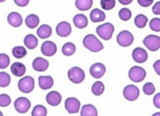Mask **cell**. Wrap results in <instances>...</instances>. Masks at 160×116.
<instances>
[{"mask_svg": "<svg viewBox=\"0 0 160 116\" xmlns=\"http://www.w3.org/2000/svg\"><path fill=\"white\" fill-rule=\"evenodd\" d=\"M83 46L92 52H98L103 48V45L93 34H88L82 41Z\"/></svg>", "mask_w": 160, "mask_h": 116, "instance_id": "6da1fadb", "label": "cell"}, {"mask_svg": "<svg viewBox=\"0 0 160 116\" xmlns=\"http://www.w3.org/2000/svg\"><path fill=\"white\" fill-rule=\"evenodd\" d=\"M115 27L111 23H105L96 27V33L104 41H109L113 35Z\"/></svg>", "mask_w": 160, "mask_h": 116, "instance_id": "7a4b0ae2", "label": "cell"}, {"mask_svg": "<svg viewBox=\"0 0 160 116\" xmlns=\"http://www.w3.org/2000/svg\"><path fill=\"white\" fill-rule=\"evenodd\" d=\"M18 88L22 93L29 94L35 88V80L31 76L22 77L18 82Z\"/></svg>", "mask_w": 160, "mask_h": 116, "instance_id": "3957f363", "label": "cell"}, {"mask_svg": "<svg viewBox=\"0 0 160 116\" xmlns=\"http://www.w3.org/2000/svg\"><path fill=\"white\" fill-rule=\"evenodd\" d=\"M68 78L74 84H80L85 79V72L79 67H72L67 73Z\"/></svg>", "mask_w": 160, "mask_h": 116, "instance_id": "277c9868", "label": "cell"}, {"mask_svg": "<svg viewBox=\"0 0 160 116\" xmlns=\"http://www.w3.org/2000/svg\"><path fill=\"white\" fill-rule=\"evenodd\" d=\"M146 76H147V72L142 67H140V66H133L129 71V79L136 83L142 81Z\"/></svg>", "mask_w": 160, "mask_h": 116, "instance_id": "5b68a950", "label": "cell"}, {"mask_svg": "<svg viewBox=\"0 0 160 116\" xmlns=\"http://www.w3.org/2000/svg\"><path fill=\"white\" fill-rule=\"evenodd\" d=\"M143 44L150 51L156 52L160 48V36L155 35H148L143 40Z\"/></svg>", "mask_w": 160, "mask_h": 116, "instance_id": "8992f818", "label": "cell"}, {"mask_svg": "<svg viewBox=\"0 0 160 116\" xmlns=\"http://www.w3.org/2000/svg\"><path fill=\"white\" fill-rule=\"evenodd\" d=\"M134 37L130 31L124 30L117 35V41L121 47H129L133 43Z\"/></svg>", "mask_w": 160, "mask_h": 116, "instance_id": "52a82bcc", "label": "cell"}, {"mask_svg": "<svg viewBox=\"0 0 160 116\" xmlns=\"http://www.w3.org/2000/svg\"><path fill=\"white\" fill-rule=\"evenodd\" d=\"M15 109L17 112L20 114H24L27 113L30 110L31 107V102L28 99L25 97H20L17 99H16L15 103H14Z\"/></svg>", "mask_w": 160, "mask_h": 116, "instance_id": "ba28073f", "label": "cell"}, {"mask_svg": "<svg viewBox=\"0 0 160 116\" xmlns=\"http://www.w3.org/2000/svg\"><path fill=\"white\" fill-rule=\"evenodd\" d=\"M123 95L126 100L133 102L138 99L139 95H140V90H139L138 87L135 85H128L124 89Z\"/></svg>", "mask_w": 160, "mask_h": 116, "instance_id": "9c48e42d", "label": "cell"}, {"mask_svg": "<svg viewBox=\"0 0 160 116\" xmlns=\"http://www.w3.org/2000/svg\"><path fill=\"white\" fill-rule=\"evenodd\" d=\"M80 107H81V103L79 100L74 97L68 98L65 102V108L69 114H76L79 112Z\"/></svg>", "mask_w": 160, "mask_h": 116, "instance_id": "30bf717a", "label": "cell"}, {"mask_svg": "<svg viewBox=\"0 0 160 116\" xmlns=\"http://www.w3.org/2000/svg\"><path fill=\"white\" fill-rule=\"evenodd\" d=\"M42 54L45 56H53L56 54L58 48L57 45L53 41H46L42 44L41 48Z\"/></svg>", "mask_w": 160, "mask_h": 116, "instance_id": "8fae6325", "label": "cell"}, {"mask_svg": "<svg viewBox=\"0 0 160 116\" xmlns=\"http://www.w3.org/2000/svg\"><path fill=\"white\" fill-rule=\"evenodd\" d=\"M132 57L135 62H137L138 64H142L148 59V53L144 48L138 47L133 49L132 52Z\"/></svg>", "mask_w": 160, "mask_h": 116, "instance_id": "7c38bea8", "label": "cell"}, {"mask_svg": "<svg viewBox=\"0 0 160 116\" xmlns=\"http://www.w3.org/2000/svg\"><path fill=\"white\" fill-rule=\"evenodd\" d=\"M106 72V67L105 65L100 62L95 63L92 65L90 68V74L92 77L99 79L101 78Z\"/></svg>", "mask_w": 160, "mask_h": 116, "instance_id": "4fadbf2b", "label": "cell"}, {"mask_svg": "<svg viewBox=\"0 0 160 116\" xmlns=\"http://www.w3.org/2000/svg\"><path fill=\"white\" fill-rule=\"evenodd\" d=\"M72 31V27L67 21L60 22L56 27V32L61 37H67Z\"/></svg>", "mask_w": 160, "mask_h": 116, "instance_id": "5bb4252c", "label": "cell"}, {"mask_svg": "<svg viewBox=\"0 0 160 116\" xmlns=\"http://www.w3.org/2000/svg\"><path fill=\"white\" fill-rule=\"evenodd\" d=\"M49 66V61L42 57L35 58L32 61V68L35 71L45 72L48 70Z\"/></svg>", "mask_w": 160, "mask_h": 116, "instance_id": "9a60e30c", "label": "cell"}, {"mask_svg": "<svg viewBox=\"0 0 160 116\" xmlns=\"http://www.w3.org/2000/svg\"><path fill=\"white\" fill-rule=\"evenodd\" d=\"M62 97L59 92L56 90L50 91L48 94L46 95V102L49 105L52 106H57L62 102Z\"/></svg>", "mask_w": 160, "mask_h": 116, "instance_id": "2e32d148", "label": "cell"}, {"mask_svg": "<svg viewBox=\"0 0 160 116\" xmlns=\"http://www.w3.org/2000/svg\"><path fill=\"white\" fill-rule=\"evenodd\" d=\"M8 22L14 27H19L23 23V17L18 12H11L8 16Z\"/></svg>", "mask_w": 160, "mask_h": 116, "instance_id": "e0dca14e", "label": "cell"}, {"mask_svg": "<svg viewBox=\"0 0 160 116\" xmlns=\"http://www.w3.org/2000/svg\"><path fill=\"white\" fill-rule=\"evenodd\" d=\"M38 84L41 89L46 90L51 89L53 85V79L51 76H40Z\"/></svg>", "mask_w": 160, "mask_h": 116, "instance_id": "ac0fdd59", "label": "cell"}, {"mask_svg": "<svg viewBox=\"0 0 160 116\" xmlns=\"http://www.w3.org/2000/svg\"><path fill=\"white\" fill-rule=\"evenodd\" d=\"M11 71L16 77H21L25 74L26 67L21 62H15L11 66Z\"/></svg>", "mask_w": 160, "mask_h": 116, "instance_id": "d6986e66", "label": "cell"}, {"mask_svg": "<svg viewBox=\"0 0 160 116\" xmlns=\"http://www.w3.org/2000/svg\"><path fill=\"white\" fill-rule=\"evenodd\" d=\"M73 22L75 27L79 29H82L87 27L88 25V19L87 16L83 14H77L73 18Z\"/></svg>", "mask_w": 160, "mask_h": 116, "instance_id": "ffe728a7", "label": "cell"}, {"mask_svg": "<svg viewBox=\"0 0 160 116\" xmlns=\"http://www.w3.org/2000/svg\"><path fill=\"white\" fill-rule=\"evenodd\" d=\"M80 116H98V111L92 104L83 105L80 109Z\"/></svg>", "mask_w": 160, "mask_h": 116, "instance_id": "44dd1931", "label": "cell"}, {"mask_svg": "<svg viewBox=\"0 0 160 116\" xmlns=\"http://www.w3.org/2000/svg\"><path fill=\"white\" fill-rule=\"evenodd\" d=\"M90 19L94 23H100L106 19V15L99 8H95L90 13Z\"/></svg>", "mask_w": 160, "mask_h": 116, "instance_id": "7402d4cb", "label": "cell"}, {"mask_svg": "<svg viewBox=\"0 0 160 116\" xmlns=\"http://www.w3.org/2000/svg\"><path fill=\"white\" fill-rule=\"evenodd\" d=\"M37 34L41 39L49 38L52 35V27L48 24H42L37 29Z\"/></svg>", "mask_w": 160, "mask_h": 116, "instance_id": "603a6c76", "label": "cell"}, {"mask_svg": "<svg viewBox=\"0 0 160 116\" xmlns=\"http://www.w3.org/2000/svg\"><path fill=\"white\" fill-rule=\"evenodd\" d=\"M23 43L28 49H34L38 45V39L33 34H28L23 39Z\"/></svg>", "mask_w": 160, "mask_h": 116, "instance_id": "cb8c5ba5", "label": "cell"}, {"mask_svg": "<svg viewBox=\"0 0 160 116\" xmlns=\"http://www.w3.org/2000/svg\"><path fill=\"white\" fill-rule=\"evenodd\" d=\"M40 23L39 17L35 15V14H30L26 17L25 24L28 27L31 29H33L38 26Z\"/></svg>", "mask_w": 160, "mask_h": 116, "instance_id": "d4e9b609", "label": "cell"}, {"mask_svg": "<svg viewBox=\"0 0 160 116\" xmlns=\"http://www.w3.org/2000/svg\"><path fill=\"white\" fill-rule=\"evenodd\" d=\"M92 4L93 0H75V7L82 12H86L90 9Z\"/></svg>", "mask_w": 160, "mask_h": 116, "instance_id": "484cf974", "label": "cell"}, {"mask_svg": "<svg viewBox=\"0 0 160 116\" xmlns=\"http://www.w3.org/2000/svg\"><path fill=\"white\" fill-rule=\"evenodd\" d=\"M75 51H76V47L72 42L66 43L62 48V52L63 55L67 56H72L73 54H74Z\"/></svg>", "mask_w": 160, "mask_h": 116, "instance_id": "4316f807", "label": "cell"}, {"mask_svg": "<svg viewBox=\"0 0 160 116\" xmlns=\"http://www.w3.org/2000/svg\"><path fill=\"white\" fill-rule=\"evenodd\" d=\"M148 23V18L143 15V14H139L134 19L135 26L138 28H143L147 26V23Z\"/></svg>", "mask_w": 160, "mask_h": 116, "instance_id": "83f0119b", "label": "cell"}, {"mask_svg": "<svg viewBox=\"0 0 160 116\" xmlns=\"http://www.w3.org/2000/svg\"><path fill=\"white\" fill-rule=\"evenodd\" d=\"M104 91V85L102 81H96L92 86V92L96 96H100Z\"/></svg>", "mask_w": 160, "mask_h": 116, "instance_id": "f1b7e54d", "label": "cell"}, {"mask_svg": "<svg viewBox=\"0 0 160 116\" xmlns=\"http://www.w3.org/2000/svg\"><path fill=\"white\" fill-rule=\"evenodd\" d=\"M12 54L17 59H21L27 55V50L23 46H16L12 48Z\"/></svg>", "mask_w": 160, "mask_h": 116, "instance_id": "f546056e", "label": "cell"}, {"mask_svg": "<svg viewBox=\"0 0 160 116\" xmlns=\"http://www.w3.org/2000/svg\"><path fill=\"white\" fill-rule=\"evenodd\" d=\"M47 109L43 105H37L32 111V116H46Z\"/></svg>", "mask_w": 160, "mask_h": 116, "instance_id": "4dcf8cb0", "label": "cell"}, {"mask_svg": "<svg viewBox=\"0 0 160 116\" xmlns=\"http://www.w3.org/2000/svg\"><path fill=\"white\" fill-rule=\"evenodd\" d=\"M11 77L6 72H0V87L4 88L10 85Z\"/></svg>", "mask_w": 160, "mask_h": 116, "instance_id": "1f68e13d", "label": "cell"}, {"mask_svg": "<svg viewBox=\"0 0 160 116\" xmlns=\"http://www.w3.org/2000/svg\"><path fill=\"white\" fill-rule=\"evenodd\" d=\"M119 17L123 21H129L132 17V12L127 7H123L120 10Z\"/></svg>", "mask_w": 160, "mask_h": 116, "instance_id": "d6a6232c", "label": "cell"}, {"mask_svg": "<svg viewBox=\"0 0 160 116\" xmlns=\"http://www.w3.org/2000/svg\"><path fill=\"white\" fill-rule=\"evenodd\" d=\"M10 65V57L6 53H0V70H4Z\"/></svg>", "mask_w": 160, "mask_h": 116, "instance_id": "836d02e7", "label": "cell"}, {"mask_svg": "<svg viewBox=\"0 0 160 116\" xmlns=\"http://www.w3.org/2000/svg\"><path fill=\"white\" fill-rule=\"evenodd\" d=\"M100 5L102 9L105 11L113 9L116 5V0H100Z\"/></svg>", "mask_w": 160, "mask_h": 116, "instance_id": "e575fe53", "label": "cell"}, {"mask_svg": "<svg viewBox=\"0 0 160 116\" xmlns=\"http://www.w3.org/2000/svg\"><path fill=\"white\" fill-rule=\"evenodd\" d=\"M12 103V99L7 94H0V106L7 107Z\"/></svg>", "mask_w": 160, "mask_h": 116, "instance_id": "d590c367", "label": "cell"}, {"mask_svg": "<svg viewBox=\"0 0 160 116\" xmlns=\"http://www.w3.org/2000/svg\"><path fill=\"white\" fill-rule=\"evenodd\" d=\"M150 28L154 31L159 32L160 31V19L159 18H153L150 21Z\"/></svg>", "mask_w": 160, "mask_h": 116, "instance_id": "8d00e7d4", "label": "cell"}, {"mask_svg": "<svg viewBox=\"0 0 160 116\" xmlns=\"http://www.w3.org/2000/svg\"><path fill=\"white\" fill-rule=\"evenodd\" d=\"M143 92L145 94L152 95L155 92V87L152 82H147L143 85Z\"/></svg>", "mask_w": 160, "mask_h": 116, "instance_id": "74e56055", "label": "cell"}, {"mask_svg": "<svg viewBox=\"0 0 160 116\" xmlns=\"http://www.w3.org/2000/svg\"><path fill=\"white\" fill-rule=\"evenodd\" d=\"M154 2V0H138V2L141 7H148L151 6Z\"/></svg>", "mask_w": 160, "mask_h": 116, "instance_id": "f35d334b", "label": "cell"}, {"mask_svg": "<svg viewBox=\"0 0 160 116\" xmlns=\"http://www.w3.org/2000/svg\"><path fill=\"white\" fill-rule=\"evenodd\" d=\"M30 0H14L15 3L17 5L18 7H24L28 6Z\"/></svg>", "mask_w": 160, "mask_h": 116, "instance_id": "ab89813d", "label": "cell"}, {"mask_svg": "<svg viewBox=\"0 0 160 116\" xmlns=\"http://www.w3.org/2000/svg\"><path fill=\"white\" fill-rule=\"evenodd\" d=\"M153 103L156 108L160 109V93H158L155 94V96L153 99Z\"/></svg>", "mask_w": 160, "mask_h": 116, "instance_id": "60d3db41", "label": "cell"}, {"mask_svg": "<svg viewBox=\"0 0 160 116\" xmlns=\"http://www.w3.org/2000/svg\"><path fill=\"white\" fill-rule=\"evenodd\" d=\"M152 12L154 15H158V16H159L160 15V1H158V2H157L154 3V5L153 6V8H152Z\"/></svg>", "mask_w": 160, "mask_h": 116, "instance_id": "b9f144b4", "label": "cell"}, {"mask_svg": "<svg viewBox=\"0 0 160 116\" xmlns=\"http://www.w3.org/2000/svg\"><path fill=\"white\" fill-rule=\"evenodd\" d=\"M153 68H154L155 73L158 76H160V60H157L156 61L154 62V65H153Z\"/></svg>", "mask_w": 160, "mask_h": 116, "instance_id": "7bdbcfd3", "label": "cell"}, {"mask_svg": "<svg viewBox=\"0 0 160 116\" xmlns=\"http://www.w3.org/2000/svg\"><path fill=\"white\" fill-rule=\"evenodd\" d=\"M119 2L122 5H125V6H127V5H129L130 4L131 2H133V0H118Z\"/></svg>", "mask_w": 160, "mask_h": 116, "instance_id": "ee69618b", "label": "cell"}, {"mask_svg": "<svg viewBox=\"0 0 160 116\" xmlns=\"http://www.w3.org/2000/svg\"><path fill=\"white\" fill-rule=\"evenodd\" d=\"M152 116H160V112H156L152 114Z\"/></svg>", "mask_w": 160, "mask_h": 116, "instance_id": "f6af8a7d", "label": "cell"}, {"mask_svg": "<svg viewBox=\"0 0 160 116\" xmlns=\"http://www.w3.org/2000/svg\"><path fill=\"white\" fill-rule=\"evenodd\" d=\"M0 116H3V114H2V112L0 110Z\"/></svg>", "mask_w": 160, "mask_h": 116, "instance_id": "bcb514c9", "label": "cell"}, {"mask_svg": "<svg viewBox=\"0 0 160 116\" xmlns=\"http://www.w3.org/2000/svg\"><path fill=\"white\" fill-rule=\"evenodd\" d=\"M5 1H6V0H0V2H5Z\"/></svg>", "mask_w": 160, "mask_h": 116, "instance_id": "7dc6e473", "label": "cell"}]
</instances>
